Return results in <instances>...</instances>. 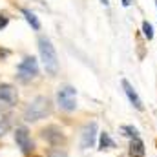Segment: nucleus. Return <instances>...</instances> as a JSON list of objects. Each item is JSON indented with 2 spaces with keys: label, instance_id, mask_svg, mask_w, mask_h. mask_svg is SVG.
<instances>
[{
  "label": "nucleus",
  "instance_id": "obj_6",
  "mask_svg": "<svg viewBox=\"0 0 157 157\" xmlns=\"http://www.w3.org/2000/svg\"><path fill=\"white\" fill-rule=\"evenodd\" d=\"M13 137H15V143H17V146L20 148V152H22L24 155H31L35 144H33V139H31V135H29V130H28L26 126H18V128L13 132Z\"/></svg>",
  "mask_w": 157,
  "mask_h": 157
},
{
  "label": "nucleus",
  "instance_id": "obj_19",
  "mask_svg": "<svg viewBox=\"0 0 157 157\" xmlns=\"http://www.w3.org/2000/svg\"><path fill=\"white\" fill-rule=\"evenodd\" d=\"M155 7H157V0H155Z\"/></svg>",
  "mask_w": 157,
  "mask_h": 157
},
{
  "label": "nucleus",
  "instance_id": "obj_14",
  "mask_svg": "<svg viewBox=\"0 0 157 157\" xmlns=\"http://www.w3.org/2000/svg\"><path fill=\"white\" fill-rule=\"evenodd\" d=\"M143 33H144V37H146L148 40L154 39V26H152L148 20H144V22H143Z\"/></svg>",
  "mask_w": 157,
  "mask_h": 157
},
{
  "label": "nucleus",
  "instance_id": "obj_4",
  "mask_svg": "<svg viewBox=\"0 0 157 157\" xmlns=\"http://www.w3.org/2000/svg\"><path fill=\"white\" fill-rule=\"evenodd\" d=\"M17 77L20 78V80H24V82L39 77V62H37V59L31 57V55L24 57L20 60L18 68H17Z\"/></svg>",
  "mask_w": 157,
  "mask_h": 157
},
{
  "label": "nucleus",
  "instance_id": "obj_18",
  "mask_svg": "<svg viewBox=\"0 0 157 157\" xmlns=\"http://www.w3.org/2000/svg\"><path fill=\"white\" fill-rule=\"evenodd\" d=\"M101 2H102V4H104V6H108V4H110V2H108V0H101Z\"/></svg>",
  "mask_w": 157,
  "mask_h": 157
},
{
  "label": "nucleus",
  "instance_id": "obj_5",
  "mask_svg": "<svg viewBox=\"0 0 157 157\" xmlns=\"http://www.w3.org/2000/svg\"><path fill=\"white\" fill-rule=\"evenodd\" d=\"M18 102V91L13 84L0 82V112L11 110Z\"/></svg>",
  "mask_w": 157,
  "mask_h": 157
},
{
  "label": "nucleus",
  "instance_id": "obj_2",
  "mask_svg": "<svg viewBox=\"0 0 157 157\" xmlns=\"http://www.w3.org/2000/svg\"><path fill=\"white\" fill-rule=\"evenodd\" d=\"M49 113H51V101L44 95H39L33 101H29L28 106L24 108V121L26 122H37L40 119L48 117Z\"/></svg>",
  "mask_w": 157,
  "mask_h": 157
},
{
  "label": "nucleus",
  "instance_id": "obj_11",
  "mask_svg": "<svg viewBox=\"0 0 157 157\" xmlns=\"http://www.w3.org/2000/svg\"><path fill=\"white\" fill-rule=\"evenodd\" d=\"M112 148H115V143L112 141L110 133L102 132V133H101V137H99V150H101V152H104V150H112Z\"/></svg>",
  "mask_w": 157,
  "mask_h": 157
},
{
  "label": "nucleus",
  "instance_id": "obj_1",
  "mask_svg": "<svg viewBox=\"0 0 157 157\" xmlns=\"http://www.w3.org/2000/svg\"><path fill=\"white\" fill-rule=\"evenodd\" d=\"M39 53L46 73L55 77L59 73V57H57L55 46L51 44V40L48 37H39Z\"/></svg>",
  "mask_w": 157,
  "mask_h": 157
},
{
  "label": "nucleus",
  "instance_id": "obj_7",
  "mask_svg": "<svg viewBox=\"0 0 157 157\" xmlns=\"http://www.w3.org/2000/svg\"><path fill=\"white\" fill-rule=\"evenodd\" d=\"M40 135H42V139L48 141L51 146H62V144L66 143V135H64L62 130L57 128V126H46V128L40 132Z\"/></svg>",
  "mask_w": 157,
  "mask_h": 157
},
{
  "label": "nucleus",
  "instance_id": "obj_8",
  "mask_svg": "<svg viewBox=\"0 0 157 157\" xmlns=\"http://www.w3.org/2000/svg\"><path fill=\"white\" fill-rule=\"evenodd\" d=\"M95 139H97V122L91 121V122H88V124L82 128V133H80V146H82L84 150H88V148H91V146L95 144Z\"/></svg>",
  "mask_w": 157,
  "mask_h": 157
},
{
  "label": "nucleus",
  "instance_id": "obj_17",
  "mask_svg": "<svg viewBox=\"0 0 157 157\" xmlns=\"http://www.w3.org/2000/svg\"><path fill=\"white\" fill-rule=\"evenodd\" d=\"M121 2H122V6H124V7H128V6H132V2H133V0H121Z\"/></svg>",
  "mask_w": 157,
  "mask_h": 157
},
{
  "label": "nucleus",
  "instance_id": "obj_10",
  "mask_svg": "<svg viewBox=\"0 0 157 157\" xmlns=\"http://www.w3.org/2000/svg\"><path fill=\"white\" fill-rule=\"evenodd\" d=\"M128 154H130V157H144V154H146V150H144V143H143L139 137L132 139Z\"/></svg>",
  "mask_w": 157,
  "mask_h": 157
},
{
  "label": "nucleus",
  "instance_id": "obj_3",
  "mask_svg": "<svg viewBox=\"0 0 157 157\" xmlns=\"http://www.w3.org/2000/svg\"><path fill=\"white\" fill-rule=\"evenodd\" d=\"M57 104L62 112H75L77 110V90L70 84H64L57 90Z\"/></svg>",
  "mask_w": 157,
  "mask_h": 157
},
{
  "label": "nucleus",
  "instance_id": "obj_16",
  "mask_svg": "<svg viewBox=\"0 0 157 157\" xmlns=\"http://www.w3.org/2000/svg\"><path fill=\"white\" fill-rule=\"evenodd\" d=\"M7 24H9V17H7V15H0V31H2Z\"/></svg>",
  "mask_w": 157,
  "mask_h": 157
},
{
  "label": "nucleus",
  "instance_id": "obj_13",
  "mask_svg": "<svg viewBox=\"0 0 157 157\" xmlns=\"http://www.w3.org/2000/svg\"><path fill=\"white\" fill-rule=\"evenodd\" d=\"M121 132H122V133H124L126 137H132V139L139 137V132H137V128H133V126H128V124L121 126Z\"/></svg>",
  "mask_w": 157,
  "mask_h": 157
},
{
  "label": "nucleus",
  "instance_id": "obj_15",
  "mask_svg": "<svg viewBox=\"0 0 157 157\" xmlns=\"http://www.w3.org/2000/svg\"><path fill=\"white\" fill-rule=\"evenodd\" d=\"M48 157H68V154L64 150H60V148H53V150L48 152Z\"/></svg>",
  "mask_w": 157,
  "mask_h": 157
},
{
  "label": "nucleus",
  "instance_id": "obj_9",
  "mask_svg": "<svg viewBox=\"0 0 157 157\" xmlns=\"http://www.w3.org/2000/svg\"><path fill=\"white\" fill-rule=\"evenodd\" d=\"M122 90H124V93H126V97H128V101H130V104L135 108V110H139V112H143L144 110V104H143V101H141V97L137 95V91L133 90V86L126 80V78H122Z\"/></svg>",
  "mask_w": 157,
  "mask_h": 157
},
{
  "label": "nucleus",
  "instance_id": "obj_12",
  "mask_svg": "<svg viewBox=\"0 0 157 157\" xmlns=\"http://www.w3.org/2000/svg\"><path fill=\"white\" fill-rule=\"evenodd\" d=\"M22 15L26 17L28 24H29L35 31H39V29H40V22H39V18H37V15H35L33 11H29V9H22Z\"/></svg>",
  "mask_w": 157,
  "mask_h": 157
}]
</instances>
